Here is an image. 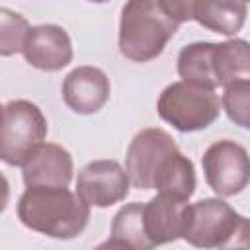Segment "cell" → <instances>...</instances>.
Wrapping results in <instances>:
<instances>
[{
    "mask_svg": "<svg viewBox=\"0 0 250 250\" xmlns=\"http://www.w3.org/2000/svg\"><path fill=\"white\" fill-rule=\"evenodd\" d=\"M18 219L35 232L68 240L88 227L90 205L66 186H27L18 201Z\"/></svg>",
    "mask_w": 250,
    "mask_h": 250,
    "instance_id": "cell-1",
    "label": "cell"
},
{
    "mask_svg": "<svg viewBox=\"0 0 250 250\" xmlns=\"http://www.w3.org/2000/svg\"><path fill=\"white\" fill-rule=\"evenodd\" d=\"M178 27L158 0H127L119 18V53L133 62H148L164 51Z\"/></svg>",
    "mask_w": 250,
    "mask_h": 250,
    "instance_id": "cell-2",
    "label": "cell"
},
{
    "mask_svg": "<svg viewBox=\"0 0 250 250\" xmlns=\"http://www.w3.org/2000/svg\"><path fill=\"white\" fill-rule=\"evenodd\" d=\"M250 234L248 219L219 197H205L186 205L182 236L197 248L246 246Z\"/></svg>",
    "mask_w": 250,
    "mask_h": 250,
    "instance_id": "cell-3",
    "label": "cell"
},
{
    "mask_svg": "<svg viewBox=\"0 0 250 250\" xmlns=\"http://www.w3.org/2000/svg\"><path fill=\"white\" fill-rule=\"evenodd\" d=\"M156 111L162 121L182 133L207 129L219 119L221 100L213 88H203L191 82H172L158 98Z\"/></svg>",
    "mask_w": 250,
    "mask_h": 250,
    "instance_id": "cell-4",
    "label": "cell"
},
{
    "mask_svg": "<svg viewBox=\"0 0 250 250\" xmlns=\"http://www.w3.org/2000/svg\"><path fill=\"white\" fill-rule=\"evenodd\" d=\"M47 119L39 105L29 100H12L4 105L0 119V160L21 166L25 158L45 141Z\"/></svg>",
    "mask_w": 250,
    "mask_h": 250,
    "instance_id": "cell-5",
    "label": "cell"
},
{
    "mask_svg": "<svg viewBox=\"0 0 250 250\" xmlns=\"http://www.w3.org/2000/svg\"><path fill=\"white\" fill-rule=\"evenodd\" d=\"M207 186L219 197H232L248 186L250 162L246 148L230 139H221L207 146L201 156Z\"/></svg>",
    "mask_w": 250,
    "mask_h": 250,
    "instance_id": "cell-6",
    "label": "cell"
},
{
    "mask_svg": "<svg viewBox=\"0 0 250 250\" xmlns=\"http://www.w3.org/2000/svg\"><path fill=\"white\" fill-rule=\"evenodd\" d=\"M125 168L111 158L88 162L76 176V193L90 207H109L129 195Z\"/></svg>",
    "mask_w": 250,
    "mask_h": 250,
    "instance_id": "cell-7",
    "label": "cell"
},
{
    "mask_svg": "<svg viewBox=\"0 0 250 250\" xmlns=\"http://www.w3.org/2000/svg\"><path fill=\"white\" fill-rule=\"evenodd\" d=\"M176 148L178 145L164 129L148 127L139 131L129 143L125 154V172L129 184L137 189H150L156 166L168 152Z\"/></svg>",
    "mask_w": 250,
    "mask_h": 250,
    "instance_id": "cell-8",
    "label": "cell"
},
{
    "mask_svg": "<svg viewBox=\"0 0 250 250\" xmlns=\"http://www.w3.org/2000/svg\"><path fill=\"white\" fill-rule=\"evenodd\" d=\"M21 53L31 66L45 72H57L70 64L72 41L64 27L57 23H41L29 27Z\"/></svg>",
    "mask_w": 250,
    "mask_h": 250,
    "instance_id": "cell-9",
    "label": "cell"
},
{
    "mask_svg": "<svg viewBox=\"0 0 250 250\" xmlns=\"http://www.w3.org/2000/svg\"><path fill=\"white\" fill-rule=\"evenodd\" d=\"M61 92L68 109L80 115H92L107 104L111 84L102 68L84 64L64 76Z\"/></svg>",
    "mask_w": 250,
    "mask_h": 250,
    "instance_id": "cell-10",
    "label": "cell"
},
{
    "mask_svg": "<svg viewBox=\"0 0 250 250\" xmlns=\"http://www.w3.org/2000/svg\"><path fill=\"white\" fill-rule=\"evenodd\" d=\"M25 186L64 188L72 180L74 164L66 148L55 143H41L21 164Z\"/></svg>",
    "mask_w": 250,
    "mask_h": 250,
    "instance_id": "cell-11",
    "label": "cell"
},
{
    "mask_svg": "<svg viewBox=\"0 0 250 250\" xmlns=\"http://www.w3.org/2000/svg\"><path fill=\"white\" fill-rule=\"evenodd\" d=\"M186 205L188 199H180L160 191L150 201L143 203L145 234L152 248L174 242L182 236Z\"/></svg>",
    "mask_w": 250,
    "mask_h": 250,
    "instance_id": "cell-12",
    "label": "cell"
},
{
    "mask_svg": "<svg viewBox=\"0 0 250 250\" xmlns=\"http://www.w3.org/2000/svg\"><path fill=\"white\" fill-rule=\"evenodd\" d=\"M246 16V0H195L191 20L209 31L234 37L242 29Z\"/></svg>",
    "mask_w": 250,
    "mask_h": 250,
    "instance_id": "cell-13",
    "label": "cell"
},
{
    "mask_svg": "<svg viewBox=\"0 0 250 250\" xmlns=\"http://www.w3.org/2000/svg\"><path fill=\"white\" fill-rule=\"evenodd\" d=\"M195 168L193 162L180 152V148L168 152L154 170L150 189L168 193L180 199H189L195 191Z\"/></svg>",
    "mask_w": 250,
    "mask_h": 250,
    "instance_id": "cell-14",
    "label": "cell"
},
{
    "mask_svg": "<svg viewBox=\"0 0 250 250\" xmlns=\"http://www.w3.org/2000/svg\"><path fill=\"white\" fill-rule=\"evenodd\" d=\"M213 76L217 86L236 80H250V45L246 39H229L215 43L211 55Z\"/></svg>",
    "mask_w": 250,
    "mask_h": 250,
    "instance_id": "cell-15",
    "label": "cell"
},
{
    "mask_svg": "<svg viewBox=\"0 0 250 250\" xmlns=\"http://www.w3.org/2000/svg\"><path fill=\"white\" fill-rule=\"evenodd\" d=\"M104 246H121L131 250H148L152 248L143 223V203H127L123 205L113 221H111V236Z\"/></svg>",
    "mask_w": 250,
    "mask_h": 250,
    "instance_id": "cell-16",
    "label": "cell"
},
{
    "mask_svg": "<svg viewBox=\"0 0 250 250\" xmlns=\"http://www.w3.org/2000/svg\"><path fill=\"white\" fill-rule=\"evenodd\" d=\"M215 43L211 41H195L186 45L178 55V74L184 82H191L203 88L217 90V80L213 76L211 55Z\"/></svg>",
    "mask_w": 250,
    "mask_h": 250,
    "instance_id": "cell-17",
    "label": "cell"
},
{
    "mask_svg": "<svg viewBox=\"0 0 250 250\" xmlns=\"http://www.w3.org/2000/svg\"><path fill=\"white\" fill-rule=\"evenodd\" d=\"M27 31L29 21L21 14L10 8H0V57L21 53Z\"/></svg>",
    "mask_w": 250,
    "mask_h": 250,
    "instance_id": "cell-18",
    "label": "cell"
},
{
    "mask_svg": "<svg viewBox=\"0 0 250 250\" xmlns=\"http://www.w3.org/2000/svg\"><path fill=\"white\" fill-rule=\"evenodd\" d=\"M221 107L227 111L229 119L234 125L248 129L250 127V80H236L223 86Z\"/></svg>",
    "mask_w": 250,
    "mask_h": 250,
    "instance_id": "cell-19",
    "label": "cell"
},
{
    "mask_svg": "<svg viewBox=\"0 0 250 250\" xmlns=\"http://www.w3.org/2000/svg\"><path fill=\"white\" fill-rule=\"evenodd\" d=\"M162 10L178 23L189 21L193 16V4L195 0H158Z\"/></svg>",
    "mask_w": 250,
    "mask_h": 250,
    "instance_id": "cell-20",
    "label": "cell"
},
{
    "mask_svg": "<svg viewBox=\"0 0 250 250\" xmlns=\"http://www.w3.org/2000/svg\"><path fill=\"white\" fill-rule=\"evenodd\" d=\"M8 199H10V184H8L6 176L0 172V213L6 209Z\"/></svg>",
    "mask_w": 250,
    "mask_h": 250,
    "instance_id": "cell-21",
    "label": "cell"
},
{
    "mask_svg": "<svg viewBox=\"0 0 250 250\" xmlns=\"http://www.w3.org/2000/svg\"><path fill=\"white\" fill-rule=\"evenodd\" d=\"M88 2H94V4H104V2H107V0H88Z\"/></svg>",
    "mask_w": 250,
    "mask_h": 250,
    "instance_id": "cell-22",
    "label": "cell"
},
{
    "mask_svg": "<svg viewBox=\"0 0 250 250\" xmlns=\"http://www.w3.org/2000/svg\"><path fill=\"white\" fill-rule=\"evenodd\" d=\"M2 111H4V107H2V105H0V119H2Z\"/></svg>",
    "mask_w": 250,
    "mask_h": 250,
    "instance_id": "cell-23",
    "label": "cell"
},
{
    "mask_svg": "<svg viewBox=\"0 0 250 250\" xmlns=\"http://www.w3.org/2000/svg\"><path fill=\"white\" fill-rule=\"evenodd\" d=\"M246 2H248V0H246Z\"/></svg>",
    "mask_w": 250,
    "mask_h": 250,
    "instance_id": "cell-24",
    "label": "cell"
}]
</instances>
